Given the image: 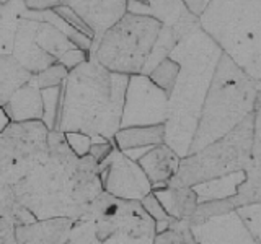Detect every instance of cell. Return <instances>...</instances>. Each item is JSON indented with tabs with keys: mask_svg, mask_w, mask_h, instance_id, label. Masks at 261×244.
I'll return each instance as SVG.
<instances>
[{
	"mask_svg": "<svg viewBox=\"0 0 261 244\" xmlns=\"http://www.w3.org/2000/svg\"><path fill=\"white\" fill-rule=\"evenodd\" d=\"M179 161H181V158L165 143L145 150L136 160L139 168L144 171L145 177L149 179L152 189L165 186L176 174Z\"/></svg>",
	"mask_w": 261,
	"mask_h": 244,
	"instance_id": "2e32d148",
	"label": "cell"
},
{
	"mask_svg": "<svg viewBox=\"0 0 261 244\" xmlns=\"http://www.w3.org/2000/svg\"><path fill=\"white\" fill-rule=\"evenodd\" d=\"M67 70H65L59 62L53 64L51 67H47L46 70L33 75L30 80L38 89H46V88H54L61 86L64 83L65 77H67Z\"/></svg>",
	"mask_w": 261,
	"mask_h": 244,
	"instance_id": "4dcf8cb0",
	"label": "cell"
},
{
	"mask_svg": "<svg viewBox=\"0 0 261 244\" xmlns=\"http://www.w3.org/2000/svg\"><path fill=\"white\" fill-rule=\"evenodd\" d=\"M168 117V95L155 86L149 77L133 75L122 101L119 129L165 126Z\"/></svg>",
	"mask_w": 261,
	"mask_h": 244,
	"instance_id": "30bf717a",
	"label": "cell"
},
{
	"mask_svg": "<svg viewBox=\"0 0 261 244\" xmlns=\"http://www.w3.org/2000/svg\"><path fill=\"white\" fill-rule=\"evenodd\" d=\"M141 203V207H142V210L145 211L147 215H149L153 222H155V225L157 223H163V222H170V217L165 214V210L162 208V205H160V202L157 200V197L150 192V194H147L145 197L139 202Z\"/></svg>",
	"mask_w": 261,
	"mask_h": 244,
	"instance_id": "836d02e7",
	"label": "cell"
},
{
	"mask_svg": "<svg viewBox=\"0 0 261 244\" xmlns=\"http://www.w3.org/2000/svg\"><path fill=\"white\" fill-rule=\"evenodd\" d=\"M240 222L247 228L248 233L261 242V203H251L235 210Z\"/></svg>",
	"mask_w": 261,
	"mask_h": 244,
	"instance_id": "1f68e13d",
	"label": "cell"
},
{
	"mask_svg": "<svg viewBox=\"0 0 261 244\" xmlns=\"http://www.w3.org/2000/svg\"><path fill=\"white\" fill-rule=\"evenodd\" d=\"M88 59H90V54H88V52L80 51V49L73 47V49H70V51L64 52V54L59 57V60H57V62H59L67 72H70V70H73V69H77L79 65H82L84 62H87Z\"/></svg>",
	"mask_w": 261,
	"mask_h": 244,
	"instance_id": "e575fe53",
	"label": "cell"
},
{
	"mask_svg": "<svg viewBox=\"0 0 261 244\" xmlns=\"http://www.w3.org/2000/svg\"><path fill=\"white\" fill-rule=\"evenodd\" d=\"M33 222L36 218L16 200L13 187L0 179V244H16L15 228Z\"/></svg>",
	"mask_w": 261,
	"mask_h": 244,
	"instance_id": "ac0fdd59",
	"label": "cell"
},
{
	"mask_svg": "<svg viewBox=\"0 0 261 244\" xmlns=\"http://www.w3.org/2000/svg\"><path fill=\"white\" fill-rule=\"evenodd\" d=\"M127 80L108 72L90 55L64 80L57 130L113 140L121 124Z\"/></svg>",
	"mask_w": 261,
	"mask_h": 244,
	"instance_id": "7a4b0ae2",
	"label": "cell"
},
{
	"mask_svg": "<svg viewBox=\"0 0 261 244\" xmlns=\"http://www.w3.org/2000/svg\"><path fill=\"white\" fill-rule=\"evenodd\" d=\"M178 73H179V65L175 60H171L170 57H167L147 77H149V80L155 86H159L162 92H165L170 96L171 89L175 86V81L178 78Z\"/></svg>",
	"mask_w": 261,
	"mask_h": 244,
	"instance_id": "f1b7e54d",
	"label": "cell"
},
{
	"mask_svg": "<svg viewBox=\"0 0 261 244\" xmlns=\"http://www.w3.org/2000/svg\"><path fill=\"white\" fill-rule=\"evenodd\" d=\"M95 223L101 244H153L157 225L139 202H129L101 192L87 214Z\"/></svg>",
	"mask_w": 261,
	"mask_h": 244,
	"instance_id": "ba28073f",
	"label": "cell"
},
{
	"mask_svg": "<svg viewBox=\"0 0 261 244\" xmlns=\"http://www.w3.org/2000/svg\"><path fill=\"white\" fill-rule=\"evenodd\" d=\"M4 111L10 122H41L43 119V101L41 92L31 83H24L12 95V98L5 103Z\"/></svg>",
	"mask_w": 261,
	"mask_h": 244,
	"instance_id": "d6986e66",
	"label": "cell"
},
{
	"mask_svg": "<svg viewBox=\"0 0 261 244\" xmlns=\"http://www.w3.org/2000/svg\"><path fill=\"white\" fill-rule=\"evenodd\" d=\"M24 4V10L28 12H49V10H54L56 7L62 5L64 2L61 0H28V2H23Z\"/></svg>",
	"mask_w": 261,
	"mask_h": 244,
	"instance_id": "8d00e7d4",
	"label": "cell"
},
{
	"mask_svg": "<svg viewBox=\"0 0 261 244\" xmlns=\"http://www.w3.org/2000/svg\"><path fill=\"white\" fill-rule=\"evenodd\" d=\"M73 220L49 218L36 220L15 228L16 244H65Z\"/></svg>",
	"mask_w": 261,
	"mask_h": 244,
	"instance_id": "e0dca14e",
	"label": "cell"
},
{
	"mask_svg": "<svg viewBox=\"0 0 261 244\" xmlns=\"http://www.w3.org/2000/svg\"><path fill=\"white\" fill-rule=\"evenodd\" d=\"M113 148H114L113 140H106V138H101V140L93 142V145L90 146L88 157L92 158L96 163V165H100V163L113 151Z\"/></svg>",
	"mask_w": 261,
	"mask_h": 244,
	"instance_id": "d590c367",
	"label": "cell"
},
{
	"mask_svg": "<svg viewBox=\"0 0 261 244\" xmlns=\"http://www.w3.org/2000/svg\"><path fill=\"white\" fill-rule=\"evenodd\" d=\"M199 28L237 67L261 83V2H207Z\"/></svg>",
	"mask_w": 261,
	"mask_h": 244,
	"instance_id": "5b68a950",
	"label": "cell"
},
{
	"mask_svg": "<svg viewBox=\"0 0 261 244\" xmlns=\"http://www.w3.org/2000/svg\"><path fill=\"white\" fill-rule=\"evenodd\" d=\"M36 26H38L36 20L18 18L15 38H13V47H12V57L31 77L56 64V60L51 55H47L38 47L35 41Z\"/></svg>",
	"mask_w": 261,
	"mask_h": 244,
	"instance_id": "5bb4252c",
	"label": "cell"
},
{
	"mask_svg": "<svg viewBox=\"0 0 261 244\" xmlns=\"http://www.w3.org/2000/svg\"><path fill=\"white\" fill-rule=\"evenodd\" d=\"M259 95L261 83L251 80L227 55H220L188 155L199 151L239 126L259 108Z\"/></svg>",
	"mask_w": 261,
	"mask_h": 244,
	"instance_id": "277c9868",
	"label": "cell"
},
{
	"mask_svg": "<svg viewBox=\"0 0 261 244\" xmlns=\"http://www.w3.org/2000/svg\"><path fill=\"white\" fill-rule=\"evenodd\" d=\"M153 244H194L188 220H171L155 234Z\"/></svg>",
	"mask_w": 261,
	"mask_h": 244,
	"instance_id": "4316f807",
	"label": "cell"
},
{
	"mask_svg": "<svg viewBox=\"0 0 261 244\" xmlns=\"http://www.w3.org/2000/svg\"><path fill=\"white\" fill-rule=\"evenodd\" d=\"M65 244H101V241L96 238L93 220L88 215L73 220Z\"/></svg>",
	"mask_w": 261,
	"mask_h": 244,
	"instance_id": "f546056e",
	"label": "cell"
},
{
	"mask_svg": "<svg viewBox=\"0 0 261 244\" xmlns=\"http://www.w3.org/2000/svg\"><path fill=\"white\" fill-rule=\"evenodd\" d=\"M152 194L160 202L162 208L171 220H188L198 207V197L193 187L160 186L152 189Z\"/></svg>",
	"mask_w": 261,
	"mask_h": 244,
	"instance_id": "ffe728a7",
	"label": "cell"
},
{
	"mask_svg": "<svg viewBox=\"0 0 261 244\" xmlns=\"http://www.w3.org/2000/svg\"><path fill=\"white\" fill-rule=\"evenodd\" d=\"M245 179H247V173H245V171H240V173H235L230 176L194 186L193 191L196 194V197H198V203L209 202V200L228 199L239 192V187L245 182Z\"/></svg>",
	"mask_w": 261,
	"mask_h": 244,
	"instance_id": "7402d4cb",
	"label": "cell"
},
{
	"mask_svg": "<svg viewBox=\"0 0 261 244\" xmlns=\"http://www.w3.org/2000/svg\"><path fill=\"white\" fill-rule=\"evenodd\" d=\"M113 143L122 153L153 148L165 143V126L119 129L113 137Z\"/></svg>",
	"mask_w": 261,
	"mask_h": 244,
	"instance_id": "44dd1931",
	"label": "cell"
},
{
	"mask_svg": "<svg viewBox=\"0 0 261 244\" xmlns=\"http://www.w3.org/2000/svg\"><path fill=\"white\" fill-rule=\"evenodd\" d=\"M65 4L75 12V15L93 33L92 52L96 47V44L100 43L105 33L111 29L127 13L126 8L127 0H118V2H65Z\"/></svg>",
	"mask_w": 261,
	"mask_h": 244,
	"instance_id": "9a60e30c",
	"label": "cell"
},
{
	"mask_svg": "<svg viewBox=\"0 0 261 244\" xmlns=\"http://www.w3.org/2000/svg\"><path fill=\"white\" fill-rule=\"evenodd\" d=\"M178 44V39L176 36L173 35V31H171L170 28L167 26H163L160 29V35L157 38V43H155L153 49H152V52H150V57H149V60H147L145 64V67L142 70L141 75H149V73L157 67V65L162 62V60H165L167 57L170 55V52L173 51V47Z\"/></svg>",
	"mask_w": 261,
	"mask_h": 244,
	"instance_id": "83f0119b",
	"label": "cell"
},
{
	"mask_svg": "<svg viewBox=\"0 0 261 244\" xmlns=\"http://www.w3.org/2000/svg\"><path fill=\"white\" fill-rule=\"evenodd\" d=\"M98 176L103 192L121 200L141 202L147 194L152 192V186L144 171L116 146L98 165Z\"/></svg>",
	"mask_w": 261,
	"mask_h": 244,
	"instance_id": "8fae6325",
	"label": "cell"
},
{
	"mask_svg": "<svg viewBox=\"0 0 261 244\" xmlns=\"http://www.w3.org/2000/svg\"><path fill=\"white\" fill-rule=\"evenodd\" d=\"M64 138H65V142H67L70 151L75 155L77 158L88 157L90 146L93 145V142L101 140V137H88L80 132H64Z\"/></svg>",
	"mask_w": 261,
	"mask_h": 244,
	"instance_id": "d6a6232c",
	"label": "cell"
},
{
	"mask_svg": "<svg viewBox=\"0 0 261 244\" xmlns=\"http://www.w3.org/2000/svg\"><path fill=\"white\" fill-rule=\"evenodd\" d=\"M35 41L41 51L46 52L47 55H51L56 62L59 60V57L64 52H67L70 49L75 47L59 29H56L54 26H51V24L44 21H38Z\"/></svg>",
	"mask_w": 261,
	"mask_h": 244,
	"instance_id": "cb8c5ba5",
	"label": "cell"
},
{
	"mask_svg": "<svg viewBox=\"0 0 261 244\" xmlns=\"http://www.w3.org/2000/svg\"><path fill=\"white\" fill-rule=\"evenodd\" d=\"M39 92H41V101H43V119H41V122H43L49 132H54V130H57V124H59L62 85L39 89Z\"/></svg>",
	"mask_w": 261,
	"mask_h": 244,
	"instance_id": "484cf974",
	"label": "cell"
},
{
	"mask_svg": "<svg viewBox=\"0 0 261 244\" xmlns=\"http://www.w3.org/2000/svg\"><path fill=\"white\" fill-rule=\"evenodd\" d=\"M8 124H10V119L7 117V114H5L4 108H0V134H2L4 130L8 127Z\"/></svg>",
	"mask_w": 261,
	"mask_h": 244,
	"instance_id": "f35d334b",
	"label": "cell"
},
{
	"mask_svg": "<svg viewBox=\"0 0 261 244\" xmlns=\"http://www.w3.org/2000/svg\"><path fill=\"white\" fill-rule=\"evenodd\" d=\"M185 4V8L188 12H190L193 16H196V18H199V16L202 15V12L206 10L207 7V2L206 0H199V2H194V0H186Z\"/></svg>",
	"mask_w": 261,
	"mask_h": 244,
	"instance_id": "74e56055",
	"label": "cell"
},
{
	"mask_svg": "<svg viewBox=\"0 0 261 244\" xmlns=\"http://www.w3.org/2000/svg\"><path fill=\"white\" fill-rule=\"evenodd\" d=\"M0 4H2V2H0Z\"/></svg>",
	"mask_w": 261,
	"mask_h": 244,
	"instance_id": "ab89813d",
	"label": "cell"
},
{
	"mask_svg": "<svg viewBox=\"0 0 261 244\" xmlns=\"http://www.w3.org/2000/svg\"><path fill=\"white\" fill-rule=\"evenodd\" d=\"M47 132L43 122H10L0 134V179L8 186L23 181L47 158Z\"/></svg>",
	"mask_w": 261,
	"mask_h": 244,
	"instance_id": "9c48e42d",
	"label": "cell"
},
{
	"mask_svg": "<svg viewBox=\"0 0 261 244\" xmlns=\"http://www.w3.org/2000/svg\"><path fill=\"white\" fill-rule=\"evenodd\" d=\"M15 197L36 220H77L103 192L98 165L90 158H77L64 134L47 132V158L13 186Z\"/></svg>",
	"mask_w": 261,
	"mask_h": 244,
	"instance_id": "6da1fadb",
	"label": "cell"
},
{
	"mask_svg": "<svg viewBox=\"0 0 261 244\" xmlns=\"http://www.w3.org/2000/svg\"><path fill=\"white\" fill-rule=\"evenodd\" d=\"M258 129L259 108L248 114L224 137L181 158L176 174L167 184L194 187L245 171L253 158V138Z\"/></svg>",
	"mask_w": 261,
	"mask_h": 244,
	"instance_id": "8992f818",
	"label": "cell"
},
{
	"mask_svg": "<svg viewBox=\"0 0 261 244\" xmlns=\"http://www.w3.org/2000/svg\"><path fill=\"white\" fill-rule=\"evenodd\" d=\"M162 28L150 16L126 13L101 36L90 55L108 72L141 75Z\"/></svg>",
	"mask_w": 261,
	"mask_h": 244,
	"instance_id": "52a82bcc",
	"label": "cell"
},
{
	"mask_svg": "<svg viewBox=\"0 0 261 244\" xmlns=\"http://www.w3.org/2000/svg\"><path fill=\"white\" fill-rule=\"evenodd\" d=\"M30 78V73L23 70L12 55H0V108H4L12 95L28 83Z\"/></svg>",
	"mask_w": 261,
	"mask_h": 244,
	"instance_id": "603a6c76",
	"label": "cell"
},
{
	"mask_svg": "<svg viewBox=\"0 0 261 244\" xmlns=\"http://www.w3.org/2000/svg\"><path fill=\"white\" fill-rule=\"evenodd\" d=\"M24 10L23 2L0 4V55H12L16 23Z\"/></svg>",
	"mask_w": 261,
	"mask_h": 244,
	"instance_id": "d4e9b609",
	"label": "cell"
},
{
	"mask_svg": "<svg viewBox=\"0 0 261 244\" xmlns=\"http://www.w3.org/2000/svg\"><path fill=\"white\" fill-rule=\"evenodd\" d=\"M220 55V49L201 28L178 41L168 55L179 65V73L168 96L165 145L179 158H185L190 150L204 98Z\"/></svg>",
	"mask_w": 261,
	"mask_h": 244,
	"instance_id": "3957f363",
	"label": "cell"
},
{
	"mask_svg": "<svg viewBox=\"0 0 261 244\" xmlns=\"http://www.w3.org/2000/svg\"><path fill=\"white\" fill-rule=\"evenodd\" d=\"M194 244H261L248 233L235 211L191 226Z\"/></svg>",
	"mask_w": 261,
	"mask_h": 244,
	"instance_id": "4fadbf2b",
	"label": "cell"
},
{
	"mask_svg": "<svg viewBox=\"0 0 261 244\" xmlns=\"http://www.w3.org/2000/svg\"><path fill=\"white\" fill-rule=\"evenodd\" d=\"M127 13L144 15L157 20L162 26H167L173 31L178 41L185 39L194 29L199 28V20L193 16L185 8L183 2H137L130 0L126 4Z\"/></svg>",
	"mask_w": 261,
	"mask_h": 244,
	"instance_id": "7c38bea8",
	"label": "cell"
}]
</instances>
